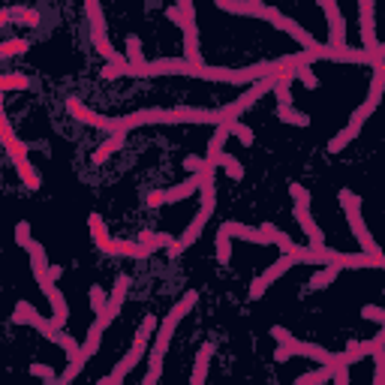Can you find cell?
Listing matches in <instances>:
<instances>
[{
	"instance_id": "4dcf8cb0",
	"label": "cell",
	"mask_w": 385,
	"mask_h": 385,
	"mask_svg": "<svg viewBox=\"0 0 385 385\" xmlns=\"http://www.w3.org/2000/svg\"><path fill=\"white\" fill-rule=\"evenodd\" d=\"M214 244H217V262H220V265L232 262V235H229L226 229H217Z\"/></svg>"
},
{
	"instance_id": "ffe728a7",
	"label": "cell",
	"mask_w": 385,
	"mask_h": 385,
	"mask_svg": "<svg viewBox=\"0 0 385 385\" xmlns=\"http://www.w3.org/2000/svg\"><path fill=\"white\" fill-rule=\"evenodd\" d=\"M148 70L151 75H192L196 63H190L187 58H163V60H151Z\"/></svg>"
},
{
	"instance_id": "bcb514c9",
	"label": "cell",
	"mask_w": 385,
	"mask_h": 385,
	"mask_svg": "<svg viewBox=\"0 0 385 385\" xmlns=\"http://www.w3.org/2000/svg\"><path fill=\"white\" fill-rule=\"evenodd\" d=\"M208 163L205 157H196V153H190V157H184V169H190V172H202V166Z\"/></svg>"
},
{
	"instance_id": "e575fe53",
	"label": "cell",
	"mask_w": 385,
	"mask_h": 385,
	"mask_svg": "<svg viewBox=\"0 0 385 385\" xmlns=\"http://www.w3.org/2000/svg\"><path fill=\"white\" fill-rule=\"evenodd\" d=\"M28 48H31L28 40H12V36H6V40L0 43V60H9V58H16V55H24Z\"/></svg>"
},
{
	"instance_id": "d6a6232c",
	"label": "cell",
	"mask_w": 385,
	"mask_h": 385,
	"mask_svg": "<svg viewBox=\"0 0 385 385\" xmlns=\"http://www.w3.org/2000/svg\"><path fill=\"white\" fill-rule=\"evenodd\" d=\"M331 376H335V367H331V364H322V367L310 370V374L298 376V379H295V382H298V385H322V382H328Z\"/></svg>"
},
{
	"instance_id": "cb8c5ba5",
	"label": "cell",
	"mask_w": 385,
	"mask_h": 385,
	"mask_svg": "<svg viewBox=\"0 0 385 385\" xmlns=\"http://www.w3.org/2000/svg\"><path fill=\"white\" fill-rule=\"evenodd\" d=\"M28 253H31V271H33V277H36V283H48V256H45V247L40 241H31V247H28Z\"/></svg>"
},
{
	"instance_id": "4fadbf2b",
	"label": "cell",
	"mask_w": 385,
	"mask_h": 385,
	"mask_svg": "<svg viewBox=\"0 0 385 385\" xmlns=\"http://www.w3.org/2000/svg\"><path fill=\"white\" fill-rule=\"evenodd\" d=\"M292 265H298V259H295V256H289V253L280 256V259H277L274 265H268V268H265V274H259V277H256L253 283H250V301H259L262 295H265V289L271 286L274 280L283 277Z\"/></svg>"
},
{
	"instance_id": "4316f807",
	"label": "cell",
	"mask_w": 385,
	"mask_h": 385,
	"mask_svg": "<svg viewBox=\"0 0 385 385\" xmlns=\"http://www.w3.org/2000/svg\"><path fill=\"white\" fill-rule=\"evenodd\" d=\"M208 163H214L217 169H226V175L232 178V181H241V178H244V166L232 157V153H226V151H220V153H214V157H208Z\"/></svg>"
},
{
	"instance_id": "836d02e7",
	"label": "cell",
	"mask_w": 385,
	"mask_h": 385,
	"mask_svg": "<svg viewBox=\"0 0 385 385\" xmlns=\"http://www.w3.org/2000/svg\"><path fill=\"white\" fill-rule=\"evenodd\" d=\"M277 118L283 124H292V126H307L310 124V118H307L304 112H298L295 106H277Z\"/></svg>"
},
{
	"instance_id": "5b68a950",
	"label": "cell",
	"mask_w": 385,
	"mask_h": 385,
	"mask_svg": "<svg viewBox=\"0 0 385 385\" xmlns=\"http://www.w3.org/2000/svg\"><path fill=\"white\" fill-rule=\"evenodd\" d=\"M0 142H4L6 157L12 160V166H16V172H18V178L24 181V187H28V190H40L43 178H40V172L33 169V163L28 157V145H24L21 139H16V133H12V121H0Z\"/></svg>"
},
{
	"instance_id": "ee69618b",
	"label": "cell",
	"mask_w": 385,
	"mask_h": 385,
	"mask_svg": "<svg viewBox=\"0 0 385 385\" xmlns=\"http://www.w3.org/2000/svg\"><path fill=\"white\" fill-rule=\"evenodd\" d=\"M295 79H301V82H304V87H310V91H316V87H319V79L313 75V70H310V67H298V70H295Z\"/></svg>"
},
{
	"instance_id": "83f0119b",
	"label": "cell",
	"mask_w": 385,
	"mask_h": 385,
	"mask_svg": "<svg viewBox=\"0 0 385 385\" xmlns=\"http://www.w3.org/2000/svg\"><path fill=\"white\" fill-rule=\"evenodd\" d=\"M343 271V268L337 265V262H325V268L322 271H316L313 277H310V283H307V292H313V289H325V286H331L337 280V274Z\"/></svg>"
},
{
	"instance_id": "9c48e42d",
	"label": "cell",
	"mask_w": 385,
	"mask_h": 385,
	"mask_svg": "<svg viewBox=\"0 0 385 385\" xmlns=\"http://www.w3.org/2000/svg\"><path fill=\"white\" fill-rule=\"evenodd\" d=\"M274 87V72L271 75H265V79H259V82H253V87L250 91H244L238 99H232V102H226V106L220 109V124H232V121H241V114L247 112L256 99H259L262 94H268Z\"/></svg>"
},
{
	"instance_id": "b9f144b4",
	"label": "cell",
	"mask_w": 385,
	"mask_h": 385,
	"mask_svg": "<svg viewBox=\"0 0 385 385\" xmlns=\"http://www.w3.org/2000/svg\"><path fill=\"white\" fill-rule=\"evenodd\" d=\"M362 319H370V322H379V325H385V307L364 304V307H362Z\"/></svg>"
},
{
	"instance_id": "8992f818",
	"label": "cell",
	"mask_w": 385,
	"mask_h": 385,
	"mask_svg": "<svg viewBox=\"0 0 385 385\" xmlns=\"http://www.w3.org/2000/svg\"><path fill=\"white\" fill-rule=\"evenodd\" d=\"M87 229H91V238L97 244V250H102L106 256H130V259H148L151 256L145 244H139V241H114L99 214L87 217Z\"/></svg>"
},
{
	"instance_id": "277c9868",
	"label": "cell",
	"mask_w": 385,
	"mask_h": 385,
	"mask_svg": "<svg viewBox=\"0 0 385 385\" xmlns=\"http://www.w3.org/2000/svg\"><path fill=\"white\" fill-rule=\"evenodd\" d=\"M157 328H160V319L157 316H145L142 319V325H139L136 331V337H133V346H130V352L124 355V362L114 364V370L106 376V379H99V385H121L126 376H130V370L139 364V362H145V352H148V343L153 340V335H157Z\"/></svg>"
},
{
	"instance_id": "8d00e7d4",
	"label": "cell",
	"mask_w": 385,
	"mask_h": 385,
	"mask_svg": "<svg viewBox=\"0 0 385 385\" xmlns=\"http://www.w3.org/2000/svg\"><path fill=\"white\" fill-rule=\"evenodd\" d=\"M126 60L130 63H145V55H142V40L136 33L126 36Z\"/></svg>"
},
{
	"instance_id": "74e56055",
	"label": "cell",
	"mask_w": 385,
	"mask_h": 385,
	"mask_svg": "<svg viewBox=\"0 0 385 385\" xmlns=\"http://www.w3.org/2000/svg\"><path fill=\"white\" fill-rule=\"evenodd\" d=\"M87 301H91V310L94 313H102L106 310V304H109V295L102 286H91V292H87Z\"/></svg>"
},
{
	"instance_id": "7c38bea8",
	"label": "cell",
	"mask_w": 385,
	"mask_h": 385,
	"mask_svg": "<svg viewBox=\"0 0 385 385\" xmlns=\"http://www.w3.org/2000/svg\"><path fill=\"white\" fill-rule=\"evenodd\" d=\"M262 18H265V21H271V24H274V28H277V31H283V33H289V36H292V40H295V43H301L304 48H319V43L313 40V36H310V33H307V31L301 28V24H295L292 18H286V16H283V12H280V9H277V6H265V12H262Z\"/></svg>"
},
{
	"instance_id": "d590c367",
	"label": "cell",
	"mask_w": 385,
	"mask_h": 385,
	"mask_svg": "<svg viewBox=\"0 0 385 385\" xmlns=\"http://www.w3.org/2000/svg\"><path fill=\"white\" fill-rule=\"evenodd\" d=\"M229 130H232V136L238 139L241 145H253V142H256V133H253V126H247L244 121H232V124H229Z\"/></svg>"
},
{
	"instance_id": "2e32d148",
	"label": "cell",
	"mask_w": 385,
	"mask_h": 385,
	"mask_svg": "<svg viewBox=\"0 0 385 385\" xmlns=\"http://www.w3.org/2000/svg\"><path fill=\"white\" fill-rule=\"evenodd\" d=\"M145 124H178V112L175 109H142V112H133L121 118L124 133L136 130V126H145Z\"/></svg>"
},
{
	"instance_id": "7dc6e473",
	"label": "cell",
	"mask_w": 385,
	"mask_h": 385,
	"mask_svg": "<svg viewBox=\"0 0 385 385\" xmlns=\"http://www.w3.org/2000/svg\"><path fill=\"white\" fill-rule=\"evenodd\" d=\"M271 337H274L277 343H289L295 335H292L289 328H283V325H274V328H271Z\"/></svg>"
},
{
	"instance_id": "f35d334b",
	"label": "cell",
	"mask_w": 385,
	"mask_h": 385,
	"mask_svg": "<svg viewBox=\"0 0 385 385\" xmlns=\"http://www.w3.org/2000/svg\"><path fill=\"white\" fill-rule=\"evenodd\" d=\"M374 385H385V346H376L374 349Z\"/></svg>"
},
{
	"instance_id": "60d3db41",
	"label": "cell",
	"mask_w": 385,
	"mask_h": 385,
	"mask_svg": "<svg viewBox=\"0 0 385 385\" xmlns=\"http://www.w3.org/2000/svg\"><path fill=\"white\" fill-rule=\"evenodd\" d=\"M31 223L28 220H21V223H16V244H18V247H24V250H28L31 247Z\"/></svg>"
},
{
	"instance_id": "52a82bcc",
	"label": "cell",
	"mask_w": 385,
	"mask_h": 385,
	"mask_svg": "<svg viewBox=\"0 0 385 385\" xmlns=\"http://www.w3.org/2000/svg\"><path fill=\"white\" fill-rule=\"evenodd\" d=\"M337 199L343 205V211H346V223H349V232L355 235V241L362 244V250L370 253V256H379V244L374 241V235H370V229L364 223V217H362V196L352 190H340L337 192Z\"/></svg>"
},
{
	"instance_id": "7402d4cb",
	"label": "cell",
	"mask_w": 385,
	"mask_h": 385,
	"mask_svg": "<svg viewBox=\"0 0 385 385\" xmlns=\"http://www.w3.org/2000/svg\"><path fill=\"white\" fill-rule=\"evenodd\" d=\"M217 9L232 12V16H256L262 18L265 12V0H214Z\"/></svg>"
},
{
	"instance_id": "d6986e66",
	"label": "cell",
	"mask_w": 385,
	"mask_h": 385,
	"mask_svg": "<svg viewBox=\"0 0 385 385\" xmlns=\"http://www.w3.org/2000/svg\"><path fill=\"white\" fill-rule=\"evenodd\" d=\"M40 289H43V295H45L48 304H51V322H55L58 328H63V325H67V316H70L67 298H63L60 289L55 286V280H48V283H43Z\"/></svg>"
},
{
	"instance_id": "1f68e13d",
	"label": "cell",
	"mask_w": 385,
	"mask_h": 385,
	"mask_svg": "<svg viewBox=\"0 0 385 385\" xmlns=\"http://www.w3.org/2000/svg\"><path fill=\"white\" fill-rule=\"evenodd\" d=\"M31 87V79L24 72H4L0 75V91H28Z\"/></svg>"
},
{
	"instance_id": "c3c4849f",
	"label": "cell",
	"mask_w": 385,
	"mask_h": 385,
	"mask_svg": "<svg viewBox=\"0 0 385 385\" xmlns=\"http://www.w3.org/2000/svg\"><path fill=\"white\" fill-rule=\"evenodd\" d=\"M178 6L184 9L187 18H196V6H192V0H178Z\"/></svg>"
},
{
	"instance_id": "8fae6325",
	"label": "cell",
	"mask_w": 385,
	"mask_h": 385,
	"mask_svg": "<svg viewBox=\"0 0 385 385\" xmlns=\"http://www.w3.org/2000/svg\"><path fill=\"white\" fill-rule=\"evenodd\" d=\"M63 106H67V112L72 114V121H82L85 126H97V130L109 133V136H112V133H124L121 121H112V118H106V114L87 109L79 97H67V102H63Z\"/></svg>"
},
{
	"instance_id": "ac0fdd59",
	"label": "cell",
	"mask_w": 385,
	"mask_h": 385,
	"mask_svg": "<svg viewBox=\"0 0 385 385\" xmlns=\"http://www.w3.org/2000/svg\"><path fill=\"white\" fill-rule=\"evenodd\" d=\"M316 4L322 6L325 18H328V33H331L328 45H346V18L337 6V0H316Z\"/></svg>"
},
{
	"instance_id": "7a4b0ae2",
	"label": "cell",
	"mask_w": 385,
	"mask_h": 385,
	"mask_svg": "<svg viewBox=\"0 0 385 385\" xmlns=\"http://www.w3.org/2000/svg\"><path fill=\"white\" fill-rule=\"evenodd\" d=\"M382 97H385V60H379L376 67H374V82H370V91H367V99L358 106L352 114H349V124L343 126V130L331 139L328 142V153H340L346 145L352 142V139L362 133V126L367 124V118L374 114L376 109H379V102H382Z\"/></svg>"
},
{
	"instance_id": "3957f363",
	"label": "cell",
	"mask_w": 385,
	"mask_h": 385,
	"mask_svg": "<svg viewBox=\"0 0 385 385\" xmlns=\"http://www.w3.org/2000/svg\"><path fill=\"white\" fill-rule=\"evenodd\" d=\"M12 322L16 325H33L36 331H43V335L51 340V343H58L63 352H67V362L70 358H75L79 355V349H82V343H75V337H70L63 328H58L51 319H45L43 313H36V307L31 304V301H18L16 304V310H12Z\"/></svg>"
},
{
	"instance_id": "e0dca14e",
	"label": "cell",
	"mask_w": 385,
	"mask_h": 385,
	"mask_svg": "<svg viewBox=\"0 0 385 385\" xmlns=\"http://www.w3.org/2000/svg\"><path fill=\"white\" fill-rule=\"evenodd\" d=\"M130 274H118V280H114V289H112V295H109V304H106V310L102 313H97V319L102 325H112L114 322V316L121 313V307H124V301H126V295H130Z\"/></svg>"
},
{
	"instance_id": "30bf717a",
	"label": "cell",
	"mask_w": 385,
	"mask_h": 385,
	"mask_svg": "<svg viewBox=\"0 0 385 385\" xmlns=\"http://www.w3.org/2000/svg\"><path fill=\"white\" fill-rule=\"evenodd\" d=\"M199 187H202V175H199V172H192L187 181L175 184V187H169V190H153V192H148V196H145V205H148V208H163V205L184 202V199L192 196V192H199Z\"/></svg>"
},
{
	"instance_id": "ab89813d",
	"label": "cell",
	"mask_w": 385,
	"mask_h": 385,
	"mask_svg": "<svg viewBox=\"0 0 385 385\" xmlns=\"http://www.w3.org/2000/svg\"><path fill=\"white\" fill-rule=\"evenodd\" d=\"M274 97H277V106H292V85H283V82H277L274 79Z\"/></svg>"
},
{
	"instance_id": "484cf974",
	"label": "cell",
	"mask_w": 385,
	"mask_h": 385,
	"mask_svg": "<svg viewBox=\"0 0 385 385\" xmlns=\"http://www.w3.org/2000/svg\"><path fill=\"white\" fill-rule=\"evenodd\" d=\"M214 352H217V346L211 340L199 346L196 364H192V385H205V379H208V364H211V355Z\"/></svg>"
},
{
	"instance_id": "5bb4252c",
	"label": "cell",
	"mask_w": 385,
	"mask_h": 385,
	"mask_svg": "<svg viewBox=\"0 0 385 385\" xmlns=\"http://www.w3.org/2000/svg\"><path fill=\"white\" fill-rule=\"evenodd\" d=\"M358 21H362V48L379 58V40H376V16L374 0H358Z\"/></svg>"
},
{
	"instance_id": "603a6c76",
	"label": "cell",
	"mask_w": 385,
	"mask_h": 385,
	"mask_svg": "<svg viewBox=\"0 0 385 385\" xmlns=\"http://www.w3.org/2000/svg\"><path fill=\"white\" fill-rule=\"evenodd\" d=\"M220 229H226L232 238H241V241H250V244H259V247H268V241L262 229H253V226H244V223H235V220H226L220 223Z\"/></svg>"
},
{
	"instance_id": "f6af8a7d",
	"label": "cell",
	"mask_w": 385,
	"mask_h": 385,
	"mask_svg": "<svg viewBox=\"0 0 385 385\" xmlns=\"http://www.w3.org/2000/svg\"><path fill=\"white\" fill-rule=\"evenodd\" d=\"M31 374H33V376H40V379H45V382H58V379H60L48 364H31Z\"/></svg>"
},
{
	"instance_id": "f1b7e54d",
	"label": "cell",
	"mask_w": 385,
	"mask_h": 385,
	"mask_svg": "<svg viewBox=\"0 0 385 385\" xmlns=\"http://www.w3.org/2000/svg\"><path fill=\"white\" fill-rule=\"evenodd\" d=\"M136 241H139V244H145L148 253H153V250H169L172 244H175V238H172L169 232H151V229H145V232L139 235Z\"/></svg>"
},
{
	"instance_id": "ba28073f",
	"label": "cell",
	"mask_w": 385,
	"mask_h": 385,
	"mask_svg": "<svg viewBox=\"0 0 385 385\" xmlns=\"http://www.w3.org/2000/svg\"><path fill=\"white\" fill-rule=\"evenodd\" d=\"M85 12H87V24H91V40L97 45V51L106 63H121L126 60L118 48L109 43V28H106V16H102V0H85Z\"/></svg>"
},
{
	"instance_id": "7bdbcfd3",
	"label": "cell",
	"mask_w": 385,
	"mask_h": 385,
	"mask_svg": "<svg viewBox=\"0 0 385 385\" xmlns=\"http://www.w3.org/2000/svg\"><path fill=\"white\" fill-rule=\"evenodd\" d=\"M289 196L295 199V205H310L313 199H310V192H307V187H301L298 181H292L289 184Z\"/></svg>"
},
{
	"instance_id": "d4e9b609",
	"label": "cell",
	"mask_w": 385,
	"mask_h": 385,
	"mask_svg": "<svg viewBox=\"0 0 385 385\" xmlns=\"http://www.w3.org/2000/svg\"><path fill=\"white\" fill-rule=\"evenodd\" d=\"M124 142H126V133H112V136L106 139V142L97 145V151L91 153V163H94V166H106L112 153L124 148Z\"/></svg>"
},
{
	"instance_id": "681fc988",
	"label": "cell",
	"mask_w": 385,
	"mask_h": 385,
	"mask_svg": "<svg viewBox=\"0 0 385 385\" xmlns=\"http://www.w3.org/2000/svg\"><path fill=\"white\" fill-rule=\"evenodd\" d=\"M48 277L58 280V277H60V265H51V268H48Z\"/></svg>"
},
{
	"instance_id": "f546056e",
	"label": "cell",
	"mask_w": 385,
	"mask_h": 385,
	"mask_svg": "<svg viewBox=\"0 0 385 385\" xmlns=\"http://www.w3.org/2000/svg\"><path fill=\"white\" fill-rule=\"evenodd\" d=\"M374 349H376V343H374V337L370 340H349L346 343V358H349V364H355V362H362L364 355H374Z\"/></svg>"
},
{
	"instance_id": "6da1fadb",
	"label": "cell",
	"mask_w": 385,
	"mask_h": 385,
	"mask_svg": "<svg viewBox=\"0 0 385 385\" xmlns=\"http://www.w3.org/2000/svg\"><path fill=\"white\" fill-rule=\"evenodd\" d=\"M196 301H199V292H196V289L184 292V295H181V301H178L172 310H169V316H166L163 322H160L157 335H153V346H151V352H148V376L142 379V385H157V382H160L166 349H169V343H172V337H175L178 325H181V319H184L187 313H192Z\"/></svg>"
},
{
	"instance_id": "f907efd6",
	"label": "cell",
	"mask_w": 385,
	"mask_h": 385,
	"mask_svg": "<svg viewBox=\"0 0 385 385\" xmlns=\"http://www.w3.org/2000/svg\"><path fill=\"white\" fill-rule=\"evenodd\" d=\"M382 328H385V325H382Z\"/></svg>"
},
{
	"instance_id": "9a60e30c",
	"label": "cell",
	"mask_w": 385,
	"mask_h": 385,
	"mask_svg": "<svg viewBox=\"0 0 385 385\" xmlns=\"http://www.w3.org/2000/svg\"><path fill=\"white\" fill-rule=\"evenodd\" d=\"M295 220H298L301 226V232L307 235V241H310V247L322 256V262H325V235H322V229H319V223L313 220V214H310V205H295Z\"/></svg>"
},
{
	"instance_id": "44dd1931",
	"label": "cell",
	"mask_w": 385,
	"mask_h": 385,
	"mask_svg": "<svg viewBox=\"0 0 385 385\" xmlns=\"http://www.w3.org/2000/svg\"><path fill=\"white\" fill-rule=\"evenodd\" d=\"M12 21H18V24H28V28H40V21H43V16L36 9H31V6H4L0 9V24H12Z\"/></svg>"
}]
</instances>
